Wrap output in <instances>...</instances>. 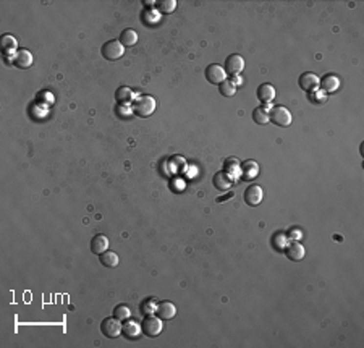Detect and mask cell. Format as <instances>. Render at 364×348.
I'll return each mask as SVG.
<instances>
[{
    "label": "cell",
    "instance_id": "7402d4cb",
    "mask_svg": "<svg viewBox=\"0 0 364 348\" xmlns=\"http://www.w3.org/2000/svg\"><path fill=\"white\" fill-rule=\"evenodd\" d=\"M269 110L271 107L266 105V107H257L252 110V120L257 125H267L269 123Z\"/></svg>",
    "mask_w": 364,
    "mask_h": 348
},
{
    "label": "cell",
    "instance_id": "f546056e",
    "mask_svg": "<svg viewBox=\"0 0 364 348\" xmlns=\"http://www.w3.org/2000/svg\"><path fill=\"white\" fill-rule=\"evenodd\" d=\"M287 236H288V238L292 240V241H298L299 238H301V232H299L298 229H292V230H290L288 233H287Z\"/></svg>",
    "mask_w": 364,
    "mask_h": 348
},
{
    "label": "cell",
    "instance_id": "484cf974",
    "mask_svg": "<svg viewBox=\"0 0 364 348\" xmlns=\"http://www.w3.org/2000/svg\"><path fill=\"white\" fill-rule=\"evenodd\" d=\"M114 316L120 321H126V319H130L131 311L126 304H118V306H115V309H114Z\"/></svg>",
    "mask_w": 364,
    "mask_h": 348
},
{
    "label": "cell",
    "instance_id": "603a6c76",
    "mask_svg": "<svg viewBox=\"0 0 364 348\" xmlns=\"http://www.w3.org/2000/svg\"><path fill=\"white\" fill-rule=\"evenodd\" d=\"M236 89H238V88L231 83V80H225L222 84H219V91H220V94H222L224 97H233Z\"/></svg>",
    "mask_w": 364,
    "mask_h": 348
},
{
    "label": "cell",
    "instance_id": "5bb4252c",
    "mask_svg": "<svg viewBox=\"0 0 364 348\" xmlns=\"http://www.w3.org/2000/svg\"><path fill=\"white\" fill-rule=\"evenodd\" d=\"M340 88V78L335 75H325L319 83V89L320 91L327 93H335L337 89Z\"/></svg>",
    "mask_w": 364,
    "mask_h": 348
},
{
    "label": "cell",
    "instance_id": "8fae6325",
    "mask_svg": "<svg viewBox=\"0 0 364 348\" xmlns=\"http://www.w3.org/2000/svg\"><path fill=\"white\" fill-rule=\"evenodd\" d=\"M285 255H287V257L290 261L298 262L306 256V250H304V246L299 243V241H293V243L288 245V248H285Z\"/></svg>",
    "mask_w": 364,
    "mask_h": 348
},
{
    "label": "cell",
    "instance_id": "cb8c5ba5",
    "mask_svg": "<svg viewBox=\"0 0 364 348\" xmlns=\"http://www.w3.org/2000/svg\"><path fill=\"white\" fill-rule=\"evenodd\" d=\"M2 49L3 52H13L18 49V41L10 34H5L2 38Z\"/></svg>",
    "mask_w": 364,
    "mask_h": 348
},
{
    "label": "cell",
    "instance_id": "9a60e30c",
    "mask_svg": "<svg viewBox=\"0 0 364 348\" xmlns=\"http://www.w3.org/2000/svg\"><path fill=\"white\" fill-rule=\"evenodd\" d=\"M212 185L215 189H219V191H227V189H230L231 186V177L228 173L222 172H217L212 178Z\"/></svg>",
    "mask_w": 364,
    "mask_h": 348
},
{
    "label": "cell",
    "instance_id": "5b68a950",
    "mask_svg": "<svg viewBox=\"0 0 364 348\" xmlns=\"http://www.w3.org/2000/svg\"><path fill=\"white\" fill-rule=\"evenodd\" d=\"M243 68H245V59H243L241 55L238 54H231L225 59L224 63V70L227 73V76L233 78V76H238L241 75Z\"/></svg>",
    "mask_w": 364,
    "mask_h": 348
},
{
    "label": "cell",
    "instance_id": "7a4b0ae2",
    "mask_svg": "<svg viewBox=\"0 0 364 348\" xmlns=\"http://www.w3.org/2000/svg\"><path fill=\"white\" fill-rule=\"evenodd\" d=\"M292 112L283 107V105H273L269 110V122L277 125V126H282V128H287V126L292 125Z\"/></svg>",
    "mask_w": 364,
    "mask_h": 348
},
{
    "label": "cell",
    "instance_id": "83f0119b",
    "mask_svg": "<svg viewBox=\"0 0 364 348\" xmlns=\"http://www.w3.org/2000/svg\"><path fill=\"white\" fill-rule=\"evenodd\" d=\"M236 170H240V161L235 159V157H230V159L225 161L224 165V172L228 173V175H233Z\"/></svg>",
    "mask_w": 364,
    "mask_h": 348
},
{
    "label": "cell",
    "instance_id": "ac0fdd59",
    "mask_svg": "<svg viewBox=\"0 0 364 348\" xmlns=\"http://www.w3.org/2000/svg\"><path fill=\"white\" fill-rule=\"evenodd\" d=\"M109 250V238L105 235H96L91 240V251L94 255H102Z\"/></svg>",
    "mask_w": 364,
    "mask_h": 348
},
{
    "label": "cell",
    "instance_id": "4fadbf2b",
    "mask_svg": "<svg viewBox=\"0 0 364 348\" xmlns=\"http://www.w3.org/2000/svg\"><path fill=\"white\" fill-rule=\"evenodd\" d=\"M257 99H259L262 104L267 105L269 102L275 99V88H273L271 83L261 84V86L257 88Z\"/></svg>",
    "mask_w": 364,
    "mask_h": 348
},
{
    "label": "cell",
    "instance_id": "6da1fadb",
    "mask_svg": "<svg viewBox=\"0 0 364 348\" xmlns=\"http://www.w3.org/2000/svg\"><path fill=\"white\" fill-rule=\"evenodd\" d=\"M156 99L152 96H147V94H144V96H139L135 99L133 102V114L138 115V117L141 118H147L151 117L152 114H154L156 110Z\"/></svg>",
    "mask_w": 364,
    "mask_h": 348
},
{
    "label": "cell",
    "instance_id": "2e32d148",
    "mask_svg": "<svg viewBox=\"0 0 364 348\" xmlns=\"http://www.w3.org/2000/svg\"><path fill=\"white\" fill-rule=\"evenodd\" d=\"M240 170H241L243 180H254L257 177V173H259V165H257V162L254 161H246L245 164L240 165Z\"/></svg>",
    "mask_w": 364,
    "mask_h": 348
},
{
    "label": "cell",
    "instance_id": "ba28073f",
    "mask_svg": "<svg viewBox=\"0 0 364 348\" xmlns=\"http://www.w3.org/2000/svg\"><path fill=\"white\" fill-rule=\"evenodd\" d=\"M243 199H245V203L248 206H259L264 199V191L259 185H251V186H248L245 189V194H243Z\"/></svg>",
    "mask_w": 364,
    "mask_h": 348
},
{
    "label": "cell",
    "instance_id": "7c38bea8",
    "mask_svg": "<svg viewBox=\"0 0 364 348\" xmlns=\"http://www.w3.org/2000/svg\"><path fill=\"white\" fill-rule=\"evenodd\" d=\"M156 314L159 316L162 321H170L177 316V308L172 302H162L157 303V309Z\"/></svg>",
    "mask_w": 364,
    "mask_h": 348
},
{
    "label": "cell",
    "instance_id": "f1b7e54d",
    "mask_svg": "<svg viewBox=\"0 0 364 348\" xmlns=\"http://www.w3.org/2000/svg\"><path fill=\"white\" fill-rule=\"evenodd\" d=\"M156 309H157V304L154 303V300H149V302L142 303V306H141V311L146 314H154Z\"/></svg>",
    "mask_w": 364,
    "mask_h": 348
},
{
    "label": "cell",
    "instance_id": "30bf717a",
    "mask_svg": "<svg viewBox=\"0 0 364 348\" xmlns=\"http://www.w3.org/2000/svg\"><path fill=\"white\" fill-rule=\"evenodd\" d=\"M33 62H34L33 54L26 49L17 50V54H15V57H13V65L20 68V70H26V68H29L31 65H33Z\"/></svg>",
    "mask_w": 364,
    "mask_h": 348
},
{
    "label": "cell",
    "instance_id": "52a82bcc",
    "mask_svg": "<svg viewBox=\"0 0 364 348\" xmlns=\"http://www.w3.org/2000/svg\"><path fill=\"white\" fill-rule=\"evenodd\" d=\"M204 75H205V80L210 84H222L227 80V73L224 70V67L217 65V63H212V65H209L205 68Z\"/></svg>",
    "mask_w": 364,
    "mask_h": 348
},
{
    "label": "cell",
    "instance_id": "e0dca14e",
    "mask_svg": "<svg viewBox=\"0 0 364 348\" xmlns=\"http://www.w3.org/2000/svg\"><path fill=\"white\" fill-rule=\"evenodd\" d=\"M115 99H117V102L121 104V105H130L135 102V93L131 91L130 88L126 86H121L118 88L117 91H115Z\"/></svg>",
    "mask_w": 364,
    "mask_h": 348
},
{
    "label": "cell",
    "instance_id": "44dd1931",
    "mask_svg": "<svg viewBox=\"0 0 364 348\" xmlns=\"http://www.w3.org/2000/svg\"><path fill=\"white\" fill-rule=\"evenodd\" d=\"M118 41L123 44V47H133V46H136V42H138V33L131 28H126V29L121 31Z\"/></svg>",
    "mask_w": 364,
    "mask_h": 348
},
{
    "label": "cell",
    "instance_id": "4316f807",
    "mask_svg": "<svg viewBox=\"0 0 364 348\" xmlns=\"http://www.w3.org/2000/svg\"><path fill=\"white\" fill-rule=\"evenodd\" d=\"M309 102H313L316 105H324L327 102V94L324 91H313L309 93Z\"/></svg>",
    "mask_w": 364,
    "mask_h": 348
},
{
    "label": "cell",
    "instance_id": "8992f818",
    "mask_svg": "<svg viewBox=\"0 0 364 348\" xmlns=\"http://www.w3.org/2000/svg\"><path fill=\"white\" fill-rule=\"evenodd\" d=\"M101 332L107 337V339H117V337L121 334V324L120 319L114 318H105L101 323Z\"/></svg>",
    "mask_w": 364,
    "mask_h": 348
},
{
    "label": "cell",
    "instance_id": "d4e9b609",
    "mask_svg": "<svg viewBox=\"0 0 364 348\" xmlns=\"http://www.w3.org/2000/svg\"><path fill=\"white\" fill-rule=\"evenodd\" d=\"M156 7L162 13H172L177 8V2L175 0H160V2L156 3Z\"/></svg>",
    "mask_w": 364,
    "mask_h": 348
},
{
    "label": "cell",
    "instance_id": "ffe728a7",
    "mask_svg": "<svg viewBox=\"0 0 364 348\" xmlns=\"http://www.w3.org/2000/svg\"><path fill=\"white\" fill-rule=\"evenodd\" d=\"M121 334H123L128 340L136 339V337L141 334V327L135 323V321H128V319H126L125 324L121 325Z\"/></svg>",
    "mask_w": 364,
    "mask_h": 348
},
{
    "label": "cell",
    "instance_id": "277c9868",
    "mask_svg": "<svg viewBox=\"0 0 364 348\" xmlns=\"http://www.w3.org/2000/svg\"><path fill=\"white\" fill-rule=\"evenodd\" d=\"M101 54H102L104 59H107L110 62H115L125 54V47L118 39H112V41H107L101 47Z\"/></svg>",
    "mask_w": 364,
    "mask_h": 348
},
{
    "label": "cell",
    "instance_id": "d6986e66",
    "mask_svg": "<svg viewBox=\"0 0 364 348\" xmlns=\"http://www.w3.org/2000/svg\"><path fill=\"white\" fill-rule=\"evenodd\" d=\"M99 261H101V264H102V266L109 267V269H114V267H117V266H118L120 257H118V255H117L115 251L107 250L105 253H102V255H99Z\"/></svg>",
    "mask_w": 364,
    "mask_h": 348
},
{
    "label": "cell",
    "instance_id": "3957f363",
    "mask_svg": "<svg viewBox=\"0 0 364 348\" xmlns=\"http://www.w3.org/2000/svg\"><path fill=\"white\" fill-rule=\"evenodd\" d=\"M162 329H163L162 319H160L157 314H147L146 318L142 319L141 332H142V334H144L146 337H151V339H154V337L160 335Z\"/></svg>",
    "mask_w": 364,
    "mask_h": 348
},
{
    "label": "cell",
    "instance_id": "9c48e42d",
    "mask_svg": "<svg viewBox=\"0 0 364 348\" xmlns=\"http://www.w3.org/2000/svg\"><path fill=\"white\" fill-rule=\"evenodd\" d=\"M319 83H320V78L318 75H314V73H311V71H306V73H303V75H299V80H298L299 88H301L303 91H306V93L318 91Z\"/></svg>",
    "mask_w": 364,
    "mask_h": 348
},
{
    "label": "cell",
    "instance_id": "4dcf8cb0",
    "mask_svg": "<svg viewBox=\"0 0 364 348\" xmlns=\"http://www.w3.org/2000/svg\"><path fill=\"white\" fill-rule=\"evenodd\" d=\"M231 83H233L236 88H238V86H241V84H243V80H241V76H240V75H238V76H233V78H231Z\"/></svg>",
    "mask_w": 364,
    "mask_h": 348
}]
</instances>
